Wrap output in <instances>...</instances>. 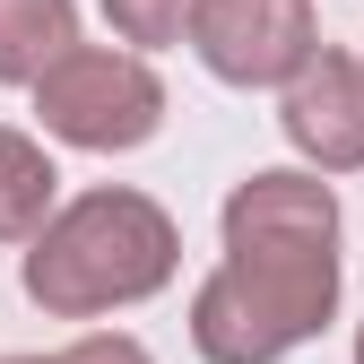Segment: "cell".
<instances>
[{
	"label": "cell",
	"mask_w": 364,
	"mask_h": 364,
	"mask_svg": "<svg viewBox=\"0 0 364 364\" xmlns=\"http://www.w3.org/2000/svg\"><path fill=\"white\" fill-rule=\"evenodd\" d=\"M278 130L304 173H364V53H338V43H321V53L304 61V78L278 96Z\"/></svg>",
	"instance_id": "cell-5"
},
{
	"label": "cell",
	"mask_w": 364,
	"mask_h": 364,
	"mask_svg": "<svg viewBox=\"0 0 364 364\" xmlns=\"http://www.w3.org/2000/svg\"><path fill=\"white\" fill-rule=\"evenodd\" d=\"M0 364H53V355H0Z\"/></svg>",
	"instance_id": "cell-11"
},
{
	"label": "cell",
	"mask_w": 364,
	"mask_h": 364,
	"mask_svg": "<svg viewBox=\"0 0 364 364\" xmlns=\"http://www.w3.org/2000/svg\"><path fill=\"white\" fill-rule=\"evenodd\" d=\"M78 0H0V87H43V70H61L78 53Z\"/></svg>",
	"instance_id": "cell-7"
},
{
	"label": "cell",
	"mask_w": 364,
	"mask_h": 364,
	"mask_svg": "<svg viewBox=\"0 0 364 364\" xmlns=\"http://www.w3.org/2000/svg\"><path fill=\"white\" fill-rule=\"evenodd\" d=\"M53 217H61V156H53V139L0 122V243L26 252Z\"/></svg>",
	"instance_id": "cell-6"
},
{
	"label": "cell",
	"mask_w": 364,
	"mask_h": 364,
	"mask_svg": "<svg viewBox=\"0 0 364 364\" xmlns=\"http://www.w3.org/2000/svg\"><path fill=\"white\" fill-rule=\"evenodd\" d=\"M347 364H364V321H355V338H347Z\"/></svg>",
	"instance_id": "cell-10"
},
{
	"label": "cell",
	"mask_w": 364,
	"mask_h": 364,
	"mask_svg": "<svg viewBox=\"0 0 364 364\" xmlns=\"http://www.w3.org/2000/svg\"><path fill=\"white\" fill-rule=\"evenodd\" d=\"M96 9H105L122 53H148V61L191 43V26H200V0H96Z\"/></svg>",
	"instance_id": "cell-8"
},
{
	"label": "cell",
	"mask_w": 364,
	"mask_h": 364,
	"mask_svg": "<svg viewBox=\"0 0 364 364\" xmlns=\"http://www.w3.org/2000/svg\"><path fill=\"white\" fill-rule=\"evenodd\" d=\"M191 53L217 87H269L287 96L304 78V61L321 53V18L312 0H200V26H191Z\"/></svg>",
	"instance_id": "cell-4"
},
{
	"label": "cell",
	"mask_w": 364,
	"mask_h": 364,
	"mask_svg": "<svg viewBox=\"0 0 364 364\" xmlns=\"http://www.w3.org/2000/svg\"><path fill=\"white\" fill-rule=\"evenodd\" d=\"M173 96L148 53H122V43H78L61 70H43L35 87V122L53 148L78 156H139L156 130H165Z\"/></svg>",
	"instance_id": "cell-3"
},
{
	"label": "cell",
	"mask_w": 364,
	"mask_h": 364,
	"mask_svg": "<svg viewBox=\"0 0 364 364\" xmlns=\"http://www.w3.org/2000/svg\"><path fill=\"white\" fill-rule=\"evenodd\" d=\"M338 191L304 165H252L217 208V269L191 287L200 364H287L338 321L347 295Z\"/></svg>",
	"instance_id": "cell-1"
},
{
	"label": "cell",
	"mask_w": 364,
	"mask_h": 364,
	"mask_svg": "<svg viewBox=\"0 0 364 364\" xmlns=\"http://www.w3.org/2000/svg\"><path fill=\"white\" fill-rule=\"evenodd\" d=\"M182 278V225L139 182H96L18 252V287L43 321H113Z\"/></svg>",
	"instance_id": "cell-2"
},
{
	"label": "cell",
	"mask_w": 364,
	"mask_h": 364,
	"mask_svg": "<svg viewBox=\"0 0 364 364\" xmlns=\"http://www.w3.org/2000/svg\"><path fill=\"white\" fill-rule=\"evenodd\" d=\"M53 364H156L148 338H130V330H78L70 347H53Z\"/></svg>",
	"instance_id": "cell-9"
}]
</instances>
